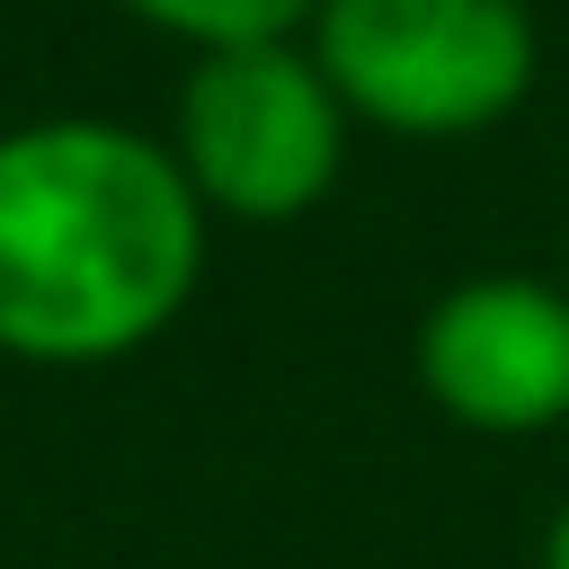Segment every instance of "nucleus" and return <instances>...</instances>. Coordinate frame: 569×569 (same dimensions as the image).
<instances>
[{"label":"nucleus","instance_id":"nucleus-1","mask_svg":"<svg viewBox=\"0 0 569 569\" xmlns=\"http://www.w3.org/2000/svg\"><path fill=\"white\" fill-rule=\"evenodd\" d=\"M204 196L169 133L44 116L0 133V356L116 365L151 347L204 276Z\"/></svg>","mask_w":569,"mask_h":569},{"label":"nucleus","instance_id":"nucleus-2","mask_svg":"<svg viewBox=\"0 0 569 569\" xmlns=\"http://www.w3.org/2000/svg\"><path fill=\"white\" fill-rule=\"evenodd\" d=\"M302 44L347 116L391 142H471L507 124L542 71L525 0H320Z\"/></svg>","mask_w":569,"mask_h":569},{"label":"nucleus","instance_id":"nucleus-3","mask_svg":"<svg viewBox=\"0 0 569 569\" xmlns=\"http://www.w3.org/2000/svg\"><path fill=\"white\" fill-rule=\"evenodd\" d=\"M347 133H356V116L302 36L196 53L178 80V107H169V151H178L187 187L204 196V213L258 222V231L329 204V187L347 169Z\"/></svg>","mask_w":569,"mask_h":569},{"label":"nucleus","instance_id":"nucleus-4","mask_svg":"<svg viewBox=\"0 0 569 569\" xmlns=\"http://www.w3.org/2000/svg\"><path fill=\"white\" fill-rule=\"evenodd\" d=\"M418 391L462 436H551L569 427V276L480 267L418 311Z\"/></svg>","mask_w":569,"mask_h":569},{"label":"nucleus","instance_id":"nucleus-5","mask_svg":"<svg viewBox=\"0 0 569 569\" xmlns=\"http://www.w3.org/2000/svg\"><path fill=\"white\" fill-rule=\"evenodd\" d=\"M124 18L178 36L187 53H213V44H258V36H302L320 0H116Z\"/></svg>","mask_w":569,"mask_h":569},{"label":"nucleus","instance_id":"nucleus-6","mask_svg":"<svg viewBox=\"0 0 569 569\" xmlns=\"http://www.w3.org/2000/svg\"><path fill=\"white\" fill-rule=\"evenodd\" d=\"M542 569H569V498H560L551 525H542Z\"/></svg>","mask_w":569,"mask_h":569},{"label":"nucleus","instance_id":"nucleus-7","mask_svg":"<svg viewBox=\"0 0 569 569\" xmlns=\"http://www.w3.org/2000/svg\"><path fill=\"white\" fill-rule=\"evenodd\" d=\"M560 276H569V258H560Z\"/></svg>","mask_w":569,"mask_h":569}]
</instances>
